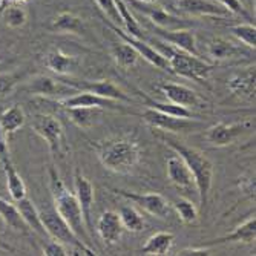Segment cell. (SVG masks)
Listing matches in <instances>:
<instances>
[{
	"label": "cell",
	"mask_w": 256,
	"mask_h": 256,
	"mask_svg": "<svg viewBox=\"0 0 256 256\" xmlns=\"http://www.w3.org/2000/svg\"><path fill=\"white\" fill-rule=\"evenodd\" d=\"M0 248H2V250H6V252H14V248H12L10 244H6L2 238H0Z\"/></svg>",
	"instance_id": "f6af8a7d"
},
{
	"label": "cell",
	"mask_w": 256,
	"mask_h": 256,
	"mask_svg": "<svg viewBox=\"0 0 256 256\" xmlns=\"http://www.w3.org/2000/svg\"><path fill=\"white\" fill-rule=\"evenodd\" d=\"M51 176V192L54 196V204H56V210L57 214L66 221V224L72 228L74 234L82 238L84 242L88 241V230L84 226L83 214L80 204L77 201L76 194H71L62 182L60 176L54 169L50 170Z\"/></svg>",
	"instance_id": "277c9868"
},
{
	"label": "cell",
	"mask_w": 256,
	"mask_h": 256,
	"mask_svg": "<svg viewBox=\"0 0 256 256\" xmlns=\"http://www.w3.org/2000/svg\"><path fill=\"white\" fill-rule=\"evenodd\" d=\"M232 34H234L240 42H242L247 48L254 50L256 44V28L253 23H240V25L232 26Z\"/></svg>",
	"instance_id": "8d00e7d4"
},
{
	"label": "cell",
	"mask_w": 256,
	"mask_h": 256,
	"mask_svg": "<svg viewBox=\"0 0 256 256\" xmlns=\"http://www.w3.org/2000/svg\"><path fill=\"white\" fill-rule=\"evenodd\" d=\"M244 54V50L238 44L222 37H215L207 43V56L214 62H222L228 58H235Z\"/></svg>",
	"instance_id": "603a6c76"
},
{
	"label": "cell",
	"mask_w": 256,
	"mask_h": 256,
	"mask_svg": "<svg viewBox=\"0 0 256 256\" xmlns=\"http://www.w3.org/2000/svg\"><path fill=\"white\" fill-rule=\"evenodd\" d=\"M156 36L160 40L166 42L168 44L174 46L176 50L186 51L192 56L201 57L198 46H196V37L194 34V31L188 30V28H181V30H172V31H164V30H155Z\"/></svg>",
	"instance_id": "9a60e30c"
},
{
	"label": "cell",
	"mask_w": 256,
	"mask_h": 256,
	"mask_svg": "<svg viewBox=\"0 0 256 256\" xmlns=\"http://www.w3.org/2000/svg\"><path fill=\"white\" fill-rule=\"evenodd\" d=\"M32 129L40 135L50 146V150L54 156H64L68 152L66 135L62 123L52 115H37L32 120Z\"/></svg>",
	"instance_id": "8992f818"
},
{
	"label": "cell",
	"mask_w": 256,
	"mask_h": 256,
	"mask_svg": "<svg viewBox=\"0 0 256 256\" xmlns=\"http://www.w3.org/2000/svg\"><path fill=\"white\" fill-rule=\"evenodd\" d=\"M106 23L110 26V30L117 34L123 42H126L128 44H130L132 48L138 52V56L140 57H143L144 60H148L150 64H154L155 68H158V69H162V71H168V72H170V68H169V63H168V60L162 57L155 48H152V46L149 44V43H146V42H143L142 38H136V37H132V36H129L128 32H124L122 28H118V26H115V25H112L110 22H108L106 20Z\"/></svg>",
	"instance_id": "30bf717a"
},
{
	"label": "cell",
	"mask_w": 256,
	"mask_h": 256,
	"mask_svg": "<svg viewBox=\"0 0 256 256\" xmlns=\"http://www.w3.org/2000/svg\"><path fill=\"white\" fill-rule=\"evenodd\" d=\"M74 188H76L77 201L80 204L82 214H83L86 230L90 232L92 230V207H94V200H96L94 186H92V182L84 175H82L77 170L74 176Z\"/></svg>",
	"instance_id": "7c38bea8"
},
{
	"label": "cell",
	"mask_w": 256,
	"mask_h": 256,
	"mask_svg": "<svg viewBox=\"0 0 256 256\" xmlns=\"http://www.w3.org/2000/svg\"><path fill=\"white\" fill-rule=\"evenodd\" d=\"M120 220H122V224L124 227V230H129V232H142L146 226L144 222V218L142 216L135 207L132 206H123L120 208Z\"/></svg>",
	"instance_id": "836d02e7"
},
{
	"label": "cell",
	"mask_w": 256,
	"mask_h": 256,
	"mask_svg": "<svg viewBox=\"0 0 256 256\" xmlns=\"http://www.w3.org/2000/svg\"><path fill=\"white\" fill-rule=\"evenodd\" d=\"M250 128L248 122H242V123H218L214 124L207 129L206 132V140L207 143H210L212 146L216 148H224L228 146L235 142V140L246 132Z\"/></svg>",
	"instance_id": "8fae6325"
},
{
	"label": "cell",
	"mask_w": 256,
	"mask_h": 256,
	"mask_svg": "<svg viewBox=\"0 0 256 256\" xmlns=\"http://www.w3.org/2000/svg\"><path fill=\"white\" fill-rule=\"evenodd\" d=\"M5 155H10V150H8V138H6V134L4 132V129L0 128V158L5 156Z\"/></svg>",
	"instance_id": "ee69618b"
},
{
	"label": "cell",
	"mask_w": 256,
	"mask_h": 256,
	"mask_svg": "<svg viewBox=\"0 0 256 256\" xmlns=\"http://www.w3.org/2000/svg\"><path fill=\"white\" fill-rule=\"evenodd\" d=\"M161 94H164V97L175 104L184 106V108H201V98L195 90H192L188 86L176 84V83H164L160 86Z\"/></svg>",
	"instance_id": "d6986e66"
},
{
	"label": "cell",
	"mask_w": 256,
	"mask_h": 256,
	"mask_svg": "<svg viewBox=\"0 0 256 256\" xmlns=\"http://www.w3.org/2000/svg\"><path fill=\"white\" fill-rule=\"evenodd\" d=\"M142 117L149 126L156 128V129H162V130H169V132H182V130L195 129L200 126L198 122H194L189 118L174 117V115L160 112V110L152 109V108H146Z\"/></svg>",
	"instance_id": "9c48e42d"
},
{
	"label": "cell",
	"mask_w": 256,
	"mask_h": 256,
	"mask_svg": "<svg viewBox=\"0 0 256 256\" xmlns=\"http://www.w3.org/2000/svg\"><path fill=\"white\" fill-rule=\"evenodd\" d=\"M96 4L100 8V11L108 17V22H110L115 26H123V22L115 0H96Z\"/></svg>",
	"instance_id": "f35d334b"
},
{
	"label": "cell",
	"mask_w": 256,
	"mask_h": 256,
	"mask_svg": "<svg viewBox=\"0 0 256 256\" xmlns=\"http://www.w3.org/2000/svg\"><path fill=\"white\" fill-rule=\"evenodd\" d=\"M26 11L17 5H10L2 12V20L10 28H22L26 23Z\"/></svg>",
	"instance_id": "d590c367"
},
{
	"label": "cell",
	"mask_w": 256,
	"mask_h": 256,
	"mask_svg": "<svg viewBox=\"0 0 256 256\" xmlns=\"http://www.w3.org/2000/svg\"><path fill=\"white\" fill-rule=\"evenodd\" d=\"M62 108H77V106H84V108H98V109H110V110H122L123 104L120 102L109 100L100 96L92 94L88 90H77L74 96H68L60 102Z\"/></svg>",
	"instance_id": "4fadbf2b"
},
{
	"label": "cell",
	"mask_w": 256,
	"mask_h": 256,
	"mask_svg": "<svg viewBox=\"0 0 256 256\" xmlns=\"http://www.w3.org/2000/svg\"><path fill=\"white\" fill-rule=\"evenodd\" d=\"M17 83V77L12 74H0V96H6Z\"/></svg>",
	"instance_id": "b9f144b4"
},
{
	"label": "cell",
	"mask_w": 256,
	"mask_h": 256,
	"mask_svg": "<svg viewBox=\"0 0 256 256\" xmlns=\"http://www.w3.org/2000/svg\"><path fill=\"white\" fill-rule=\"evenodd\" d=\"M135 8L138 11H142L158 30L172 31V30H181V28L188 26L180 17L168 12L164 8H161V6H149V4H140V2H136Z\"/></svg>",
	"instance_id": "2e32d148"
},
{
	"label": "cell",
	"mask_w": 256,
	"mask_h": 256,
	"mask_svg": "<svg viewBox=\"0 0 256 256\" xmlns=\"http://www.w3.org/2000/svg\"><path fill=\"white\" fill-rule=\"evenodd\" d=\"M102 164L115 174L132 172L142 158V149L136 140L129 136L108 138L97 146Z\"/></svg>",
	"instance_id": "6da1fadb"
},
{
	"label": "cell",
	"mask_w": 256,
	"mask_h": 256,
	"mask_svg": "<svg viewBox=\"0 0 256 256\" xmlns=\"http://www.w3.org/2000/svg\"><path fill=\"white\" fill-rule=\"evenodd\" d=\"M135 2H140V4H154L156 0H135Z\"/></svg>",
	"instance_id": "bcb514c9"
},
{
	"label": "cell",
	"mask_w": 256,
	"mask_h": 256,
	"mask_svg": "<svg viewBox=\"0 0 256 256\" xmlns=\"http://www.w3.org/2000/svg\"><path fill=\"white\" fill-rule=\"evenodd\" d=\"M178 11L195 17H226L230 12L220 4L212 0H176Z\"/></svg>",
	"instance_id": "5bb4252c"
},
{
	"label": "cell",
	"mask_w": 256,
	"mask_h": 256,
	"mask_svg": "<svg viewBox=\"0 0 256 256\" xmlns=\"http://www.w3.org/2000/svg\"><path fill=\"white\" fill-rule=\"evenodd\" d=\"M254 240H256V218L252 216L246 222L238 226L234 232H230V234L207 241L204 244V247L210 248L214 246L227 244V242H246V244H252V242H254Z\"/></svg>",
	"instance_id": "44dd1931"
},
{
	"label": "cell",
	"mask_w": 256,
	"mask_h": 256,
	"mask_svg": "<svg viewBox=\"0 0 256 256\" xmlns=\"http://www.w3.org/2000/svg\"><path fill=\"white\" fill-rule=\"evenodd\" d=\"M44 64L48 69L58 76H69L76 72L78 66V60L74 56L64 54L62 50H54L46 54L44 57Z\"/></svg>",
	"instance_id": "cb8c5ba5"
},
{
	"label": "cell",
	"mask_w": 256,
	"mask_h": 256,
	"mask_svg": "<svg viewBox=\"0 0 256 256\" xmlns=\"http://www.w3.org/2000/svg\"><path fill=\"white\" fill-rule=\"evenodd\" d=\"M28 92L36 96H43V97H58V96H69L77 92L74 88H71L69 84H66L63 80L62 82H56L51 77L46 76H37L31 80L30 86L26 88Z\"/></svg>",
	"instance_id": "ac0fdd59"
},
{
	"label": "cell",
	"mask_w": 256,
	"mask_h": 256,
	"mask_svg": "<svg viewBox=\"0 0 256 256\" xmlns=\"http://www.w3.org/2000/svg\"><path fill=\"white\" fill-rule=\"evenodd\" d=\"M51 28L54 31H58V32L83 34L84 32V22L72 12H60L54 18Z\"/></svg>",
	"instance_id": "f546056e"
},
{
	"label": "cell",
	"mask_w": 256,
	"mask_h": 256,
	"mask_svg": "<svg viewBox=\"0 0 256 256\" xmlns=\"http://www.w3.org/2000/svg\"><path fill=\"white\" fill-rule=\"evenodd\" d=\"M66 84H69L71 88H74L76 90H88L92 92V94L109 98V100H115L120 103H130V97L126 94V92L118 88L114 82L110 80H100V82H86V80H63Z\"/></svg>",
	"instance_id": "ba28073f"
},
{
	"label": "cell",
	"mask_w": 256,
	"mask_h": 256,
	"mask_svg": "<svg viewBox=\"0 0 256 256\" xmlns=\"http://www.w3.org/2000/svg\"><path fill=\"white\" fill-rule=\"evenodd\" d=\"M256 71L254 66L241 69V71L235 72L227 82V88L232 94L236 97L246 98V100H253L254 98V90H256Z\"/></svg>",
	"instance_id": "e0dca14e"
},
{
	"label": "cell",
	"mask_w": 256,
	"mask_h": 256,
	"mask_svg": "<svg viewBox=\"0 0 256 256\" xmlns=\"http://www.w3.org/2000/svg\"><path fill=\"white\" fill-rule=\"evenodd\" d=\"M25 122H26V115L18 104L8 108L6 110L2 112V115H0V128L4 129V132L6 135L18 130L23 124H25Z\"/></svg>",
	"instance_id": "4dcf8cb0"
},
{
	"label": "cell",
	"mask_w": 256,
	"mask_h": 256,
	"mask_svg": "<svg viewBox=\"0 0 256 256\" xmlns=\"http://www.w3.org/2000/svg\"><path fill=\"white\" fill-rule=\"evenodd\" d=\"M97 232L104 244H117L124 232L120 215L114 210H106L97 221Z\"/></svg>",
	"instance_id": "ffe728a7"
},
{
	"label": "cell",
	"mask_w": 256,
	"mask_h": 256,
	"mask_svg": "<svg viewBox=\"0 0 256 256\" xmlns=\"http://www.w3.org/2000/svg\"><path fill=\"white\" fill-rule=\"evenodd\" d=\"M115 4H117V8H118L120 17H122V22H123V26L126 28V32L129 36H132V37L142 38L143 37V28L138 23V20L130 14L128 5L123 2V0H115Z\"/></svg>",
	"instance_id": "e575fe53"
},
{
	"label": "cell",
	"mask_w": 256,
	"mask_h": 256,
	"mask_svg": "<svg viewBox=\"0 0 256 256\" xmlns=\"http://www.w3.org/2000/svg\"><path fill=\"white\" fill-rule=\"evenodd\" d=\"M154 43L156 44L155 50L168 60L170 72H174L182 78H189L196 83H202L204 80L208 78V76H210L212 71L215 69V64L204 62L201 57H196V56L186 52V51L176 50L160 38L154 40Z\"/></svg>",
	"instance_id": "7a4b0ae2"
},
{
	"label": "cell",
	"mask_w": 256,
	"mask_h": 256,
	"mask_svg": "<svg viewBox=\"0 0 256 256\" xmlns=\"http://www.w3.org/2000/svg\"><path fill=\"white\" fill-rule=\"evenodd\" d=\"M220 5H222L230 14H238V16H242V17H247L250 18L248 12L246 11L244 5L241 4V0H218Z\"/></svg>",
	"instance_id": "60d3db41"
},
{
	"label": "cell",
	"mask_w": 256,
	"mask_h": 256,
	"mask_svg": "<svg viewBox=\"0 0 256 256\" xmlns=\"http://www.w3.org/2000/svg\"><path fill=\"white\" fill-rule=\"evenodd\" d=\"M174 208H175V212L178 214L180 220L186 224H192L196 221L198 218V208L195 207V204L189 200H186V198H180L175 201L174 204Z\"/></svg>",
	"instance_id": "74e56055"
},
{
	"label": "cell",
	"mask_w": 256,
	"mask_h": 256,
	"mask_svg": "<svg viewBox=\"0 0 256 256\" xmlns=\"http://www.w3.org/2000/svg\"><path fill=\"white\" fill-rule=\"evenodd\" d=\"M17 204V210L20 214V216L25 221V224L28 226L30 230L36 232L37 235L40 236H46V230H44V226L42 222V218H40V212L37 210V207L34 206V202L31 200H28L26 196L22 198L18 201H16Z\"/></svg>",
	"instance_id": "d4e9b609"
},
{
	"label": "cell",
	"mask_w": 256,
	"mask_h": 256,
	"mask_svg": "<svg viewBox=\"0 0 256 256\" xmlns=\"http://www.w3.org/2000/svg\"><path fill=\"white\" fill-rule=\"evenodd\" d=\"M168 176L172 184L181 189H189L195 186L192 172L180 155H174L168 160Z\"/></svg>",
	"instance_id": "7402d4cb"
},
{
	"label": "cell",
	"mask_w": 256,
	"mask_h": 256,
	"mask_svg": "<svg viewBox=\"0 0 256 256\" xmlns=\"http://www.w3.org/2000/svg\"><path fill=\"white\" fill-rule=\"evenodd\" d=\"M114 192L132 201L134 204H136L140 208H143L144 212L150 214L152 216L168 220L170 215V204L160 194H136L124 189H114Z\"/></svg>",
	"instance_id": "52a82bcc"
},
{
	"label": "cell",
	"mask_w": 256,
	"mask_h": 256,
	"mask_svg": "<svg viewBox=\"0 0 256 256\" xmlns=\"http://www.w3.org/2000/svg\"><path fill=\"white\" fill-rule=\"evenodd\" d=\"M43 253L46 256H68L71 254V250H69L64 244L58 242V241H51L43 247Z\"/></svg>",
	"instance_id": "ab89813d"
},
{
	"label": "cell",
	"mask_w": 256,
	"mask_h": 256,
	"mask_svg": "<svg viewBox=\"0 0 256 256\" xmlns=\"http://www.w3.org/2000/svg\"><path fill=\"white\" fill-rule=\"evenodd\" d=\"M110 54L120 68L123 69H130L136 64L138 62V52L132 48L130 44H128L126 42L123 43H115L110 50Z\"/></svg>",
	"instance_id": "d6a6232c"
},
{
	"label": "cell",
	"mask_w": 256,
	"mask_h": 256,
	"mask_svg": "<svg viewBox=\"0 0 256 256\" xmlns=\"http://www.w3.org/2000/svg\"><path fill=\"white\" fill-rule=\"evenodd\" d=\"M175 241V236L170 232H158V234L152 235L146 244L142 247V253L143 254H149V256H162L168 254L170 252V247Z\"/></svg>",
	"instance_id": "4316f807"
},
{
	"label": "cell",
	"mask_w": 256,
	"mask_h": 256,
	"mask_svg": "<svg viewBox=\"0 0 256 256\" xmlns=\"http://www.w3.org/2000/svg\"><path fill=\"white\" fill-rule=\"evenodd\" d=\"M180 256H208L210 254V250L208 247H190V248H182L181 252H178Z\"/></svg>",
	"instance_id": "7bdbcfd3"
},
{
	"label": "cell",
	"mask_w": 256,
	"mask_h": 256,
	"mask_svg": "<svg viewBox=\"0 0 256 256\" xmlns=\"http://www.w3.org/2000/svg\"><path fill=\"white\" fill-rule=\"evenodd\" d=\"M98 108H84V106H77V108H66V112L69 118L74 124H77L82 129H88L94 124V122L98 118L100 115Z\"/></svg>",
	"instance_id": "1f68e13d"
},
{
	"label": "cell",
	"mask_w": 256,
	"mask_h": 256,
	"mask_svg": "<svg viewBox=\"0 0 256 256\" xmlns=\"http://www.w3.org/2000/svg\"><path fill=\"white\" fill-rule=\"evenodd\" d=\"M0 218L4 220V222L11 227L12 230L18 232V234H28L30 228L23 221V218L20 216L17 206L12 202H8L6 200L0 198Z\"/></svg>",
	"instance_id": "83f0119b"
},
{
	"label": "cell",
	"mask_w": 256,
	"mask_h": 256,
	"mask_svg": "<svg viewBox=\"0 0 256 256\" xmlns=\"http://www.w3.org/2000/svg\"><path fill=\"white\" fill-rule=\"evenodd\" d=\"M166 144L175 150L176 155H180L184 162L188 164L189 170L192 172L194 181H195V188L198 190L200 196V204L204 207L208 200V194L212 189V182H214V164L212 161L207 156H204L200 150L186 146L176 140L166 138Z\"/></svg>",
	"instance_id": "3957f363"
},
{
	"label": "cell",
	"mask_w": 256,
	"mask_h": 256,
	"mask_svg": "<svg viewBox=\"0 0 256 256\" xmlns=\"http://www.w3.org/2000/svg\"><path fill=\"white\" fill-rule=\"evenodd\" d=\"M42 222L44 226L46 235L51 236L54 241L64 244L72 253L71 254H98L96 250H92L82 238H78L72 228L66 224V221L57 214V210H46L40 212Z\"/></svg>",
	"instance_id": "5b68a950"
},
{
	"label": "cell",
	"mask_w": 256,
	"mask_h": 256,
	"mask_svg": "<svg viewBox=\"0 0 256 256\" xmlns=\"http://www.w3.org/2000/svg\"><path fill=\"white\" fill-rule=\"evenodd\" d=\"M140 96L144 98V106L146 108H152V109H156L160 112H164V114H169V115H174V117H180V118H189V120H194V112L189 109V108H184V106H180V104H175V103H164V102H158V100H154L150 97H148L144 92H140Z\"/></svg>",
	"instance_id": "f1b7e54d"
},
{
	"label": "cell",
	"mask_w": 256,
	"mask_h": 256,
	"mask_svg": "<svg viewBox=\"0 0 256 256\" xmlns=\"http://www.w3.org/2000/svg\"><path fill=\"white\" fill-rule=\"evenodd\" d=\"M2 160V164H4V169H5V175H6V188H8V192L11 195V198L14 201H18L22 198L26 196V186L23 182L22 176L17 174L12 161L10 158V155H5L0 158Z\"/></svg>",
	"instance_id": "484cf974"
}]
</instances>
